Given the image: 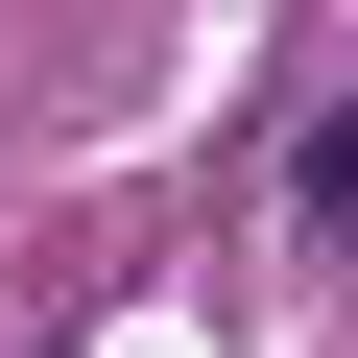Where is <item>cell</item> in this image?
<instances>
[{
	"mask_svg": "<svg viewBox=\"0 0 358 358\" xmlns=\"http://www.w3.org/2000/svg\"><path fill=\"white\" fill-rule=\"evenodd\" d=\"M310 239H358V96H334V143H310Z\"/></svg>",
	"mask_w": 358,
	"mask_h": 358,
	"instance_id": "cell-1",
	"label": "cell"
}]
</instances>
